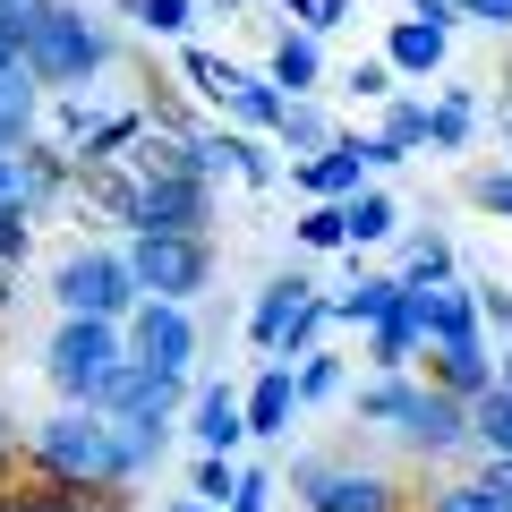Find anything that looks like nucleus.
I'll list each match as a JSON object with an SVG mask.
<instances>
[{
  "mask_svg": "<svg viewBox=\"0 0 512 512\" xmlns=\"http://www.w3.org/2000/svg\"><path fill=\"white\" fill-rule=\"evenodd\" d=\"M393 444H402L410 461H461V453H478L470 402H453V393H436V384H419V402H410V419L393 427Z\"/></svg>",
  "mask_w": 512,
  "mask_h": 512,
  "instance_id": "nucleus-9",
  "label": "nucleus"
},
{
  "mask_svg": "<svg viewBox=\"0 0 512 512\" xmlns=\"http://www.w3.org/2000/svg\"><path fill=\"white\" fill-rule=\"evenodd\" d=\"M470 205L495 214V222H512V163L504 171H470Z\"/></svg>",
  "mask_w": 512,
  "mask_h": 512,
  "instance_id": "nucleus-39",
  "label": "nucleus"
},
{
  "mask_svg": "<svg viewBox=\"0 0 512 512\" xmlns=\"http://www.w3.org/2000/svg\"><path fill=\"white\" fill-rule=\"evenodd\" d=\"M308 299H316V282H308V274H274L265 291H256V308H248V342L265 350V359H274V350H282V333H291V316L308 308Z\"/></svg>",
  "mask_w": 512,
  "mask_h": 512,
  "instance_id": "nucleus-18",
  "label": "nucleus"
},
{
  "mask_svg": "<svg viewBox=\"0 0 512 512\" xmlns=\"http://www.w3.org/2000/svg\"><path fill=\"white\" fill-rule=\"evenodd\" d=\"M333 137H342V128H333V111L308 94V103H291V111H282V137H274V146L291 154V163H308V154H325Z\"/></svg>",
  "mask_w": 512,
  "mask_h": 512,
  "instance_id": "nucleus-30",
  "label": "nucleus"
},
{
  "mask_svg": "<svg viewBox=\"0 0 512 512\" xmlns=\"http://www.w3.org/2000/svg\"><path fill=\"white\" fill-rule=\"evenodd\" d=\"M282 9V26H299V35H316L325 43L333 26H350V0H274Z\"/></svg>",
  "mask_w": 512,
  "mask_h": 512,
  "instance_id": "nucleus-37",
  "label": "nucleus"
},
{
  "mask_svg": "<svg viewBox=\"0 0 512 512\" xmlns=\"http://www.w3.org/2000/svg\"><path fill=\"white\" fill-rule=\"evenodd\" d=\"M239 402H248V436H256V444H282V436H291V419L308 410V402H299V367H274V359L248 376Z\"/></svg>",
  "mask_w": 512,
  "mask_h": 512,
  "instance_id": "nucleus-14",
  "label": "nucleus"
},
{
  "mask_svg": "<svg viewBox=\"0 0 512 512\" xmlns=\"http://www.w3.org/2000/svg\"><path fill=\"white\" fill-rule=\"evenodd\" d=\"M9 282H18V274H9V265H0V325H9V308H18V291H9Z\"/></svg>",
  "mask_w": 512,
  "mask_h": 512,
  "instance_id": "nucleus-48",
  "label": "nucleus"
},
{
  "mask_svg": "<svg viewBox=\"0 0 512 512\" xmlns=\"http://www.w3.org/2000/svg\"><path fill=\"white\" fill-rule=\"evenodd\" d=\"M205 9H214V18H239V9H248V0H205Z\"/></svg>",
  "mask_w": 512,
  "mask_h": 512,
  "instance_id": "nucleus-50",
  "label": "nucleus"
},
{
  "mask_svg": "<svg viewBox=\"0 0 512 512\" xmlns=\"http://www.w3.org/2000/svg\"><path fill=\"white\" fill-rule=\"evenodd\" d=\"M470 427H478V461H512V393L504 384L487 402H470Z\"/></svg>",
  "mask_w": 512,
  "mask_h": 512,
  "instance_id": "nucleus-32",
  "label": "nucleus"
},
{
  "mask_svg": "<svg viewBox=\"0 0 512 512\" xmlns=\"http://www.w3.org/2000/svg\"><path fill=\"white\" fill-rule=\"evenodd\" d=\"M26 248H35V222H26V214H0V265H9V274L26 265Z\"/></svg>",
  "mask_w": 512,
  "mask_h": 512,
  "instance_id": "nucleus-42",
  "label": "nucleus"
},
{
  "mask_svg": "<svg viewBox=\"0 0 512 512\" xmlns=\"http://www.w3.org/2000/svg\"><path fill=\"white\" fill-rule=\"evenodd\" d=\"M265 77H274L291 103H308L316 86H325V43L299 35V26H274V52H265Z\"/></svg>",
  "mask_w": 512,
  "mask_h": 512,
  "instance_id": "nucleus-19",
  "label": "nucleus"
},
{
  "mask_svg": "<svg viewBox=\"0 0 512 512\" xmlns=\"http://www.w3.org/2000/svg\"><path fill=\"white\" fill-rule=\"evenodd\" d=\"M504 128H512V69H504Z\"/></svg>",
  "mask_w": 512,
  "mask_h": 512,
  "instance_id": "nucleus-52",
  "label": "nucleus"
},
{
  "mask_svg": "<svg viewBox=\"0 0 512 512\" xmlns=\"http://www.w3.org/2000/svg\"><path fill=\"white\" fill-rule=\"evenodd\" d=\"M419 359H427V333H419V316H410V308H393L376 333H367V367H376V376H410Z\"/></svg>",
  "mask_w": 512,
  "mask_h": 512,
  "instance_id": "nucleus-24",
  "label": "nucleus"
},
{
  "mask_svg": "<svg viewBox=\"0 0 512 512\" xmlns=\"http://www.w3.org/2000/svg\"><path fill=\"white\" fill-rule=\"evenodd\" d=\"M350 94H359V103H393V94H402V77H393V60H350V77H342Z\"/></svg>",
  "mask_w": 512,
  "mask_h": 512,
  "instance_id": "nucleus-38",
  "label": "nucleus"
},
{
  "mask_svg": "<svg viewBox=\"0 0 512 512\" xmlns=\"http://www.w3.org/2000/svg\"><path fill=\"white\" fill-rule=\"evenodd\" d=\"M128 274L146 299H171V308H197L214 291V239H180V231H146L128 239Z\"/></svg>",
  "mask_w": 512,
  "mask_h": 512,
  "instance_id": "nucleus-7",
  "label": "nucleus"
},
{
  "mask_svg": "<svg viewBox=\"0 0 512 512\" xmlns=\"http://www.w3.org/2000/svg\"><path fill=\"white\" fill-rule=\"evenodd\" d=\"M393 308H402V274H359L350 291H333V325H359V333H376Z\"/></svg>",
  "mask_w": 512,
  "mask_h": 512,
  "instance_id": "nucleus-25",
  "label": "nucleus"
},
{
  "mask_svg": "<svg viewBox=\"0 0 512 512\" xmlns=\"http://www.w3.org/2000/svg\"><path fill=\"white\" fill-rule=\"evenodd\" d=\"M393 274L410 282V291H444V282H461V248H453V231H436V222H419V231H402L393 239Z\"/></svg>",
  "mask_w": 512,
  "mask_h": 512,
  "instance_id": "nucleus-15",
  "label": "nucleus"
},
{
  "mask_svg": "<svg viewBox=\"0 0 512 512\" xmlns=\"http://www.w3.org/2000/svg\"><path fill=\"white\" fill-rule=\"evenodd\" d=\"M495 384H504V393H512V342L495 350Z\"/></svg>",
  "mask_w": 512,
  "mask_h": 512,
  "instance_id": "nucleus-49",
  "label": "nucleus"
},
{
  "mask_svg": "<svg viewBox=\"0 0 512 512\" xmlns=\"http://www.w3.org/2000/svg\"><path fill=\"white\" fill-rule=\"evenodd\" d=\"M470 291H478V316H487V325L512 342V291H504V282H470Z\"/></svg>",
  "mask_w": 512,
  "mask_h": 512,
  "instance_id": "nucleus-44",
  "label": "nucleus"
},
{
  "mask_svg": "<svg viewBox=\"0 0 512 512\" xmlns=\"http://www.w3.org/2000/svg\"><path fill=\"white\" fill-rule=\"evenodd\" d=\"M180 146L197 154L205 180H222V171H231L239 188H274V146H265V137H248V128H205V120H188Z\"/></svg>",
  "mask_w": 512,
  "mask_h": 512,
  "instance_id": "nucleus-11",
  "label": "nucleus"
},
{
  "mask_svg": "<svg viewBox=\"0 0 512 512\" xmlns=\"http://www.w3.org/2000/svg\"><path fill=\"white\" fill-rule=\"evenodd\" d=\"M410 18H427V26H444V35H453L461 9H453V0H410Z\"/></svg>",
  "mask_w": 512,
  "mask_h": 512,
  "instance_id": "nucleus-45",
  "label": "nucleus"
},
{
  "mask_svg": "<svg viewBox=\"0 0 512 512\" xmlns=\"http://www.w3.org/2000/svg\"><path fill=\"white\" fill-rule=\"evenodd\" d=\"M291 231H299V248H308V256H342L350 248V214H342V205H308Z\"/></svg>",
  "mask_w": 512,
  "mask_h": 512,
  "instance_id": "nucleus-35",
  "label": "nucleus"
},
{
  "mask_svg": "<svg viewBox=\"0 0 512 512\" xmlns=\"http://www.w3.org/2000/svg\"><path fill=\"white\" fill-rule=\"evenodd\" d=\"M163 512H214V504H197V495H180V504H163Z\"/></svg>",
  "mask_w": 512,
  "mask_h": 512,
  "instance_id": "nucleus-51",
  "label": "nucleus"
},
{
  "mask_svg": "<svg viewBox=\"0 0 512 512\" xmlns=\"http://www.w3.org/2000/svg\"><path fill=\"white\" fill-rule=\"evenodd\" d=\"M384 60H393V77L427 86V77H444V60H453V35H444V26H427V18H393Z\"/></svg>",
  "mask_w": 512,
  "mask_h": 512,
  "instance_id": "nucleus-16",
  "label": "nucleus"
},
{
  "mask_svg": "<svg viewBox=\"0 0 512 512\" xmlns=\"http://www.w3.org/2000/svg\"><path fill=\"white\" fill-rule=\"evenodd\" d=\"M180 77H188L214 111H231V94H239V77H248V69H239V60H222V52H205V43H180Z\"/></svg>",
  "mask_w": 512,
  "mask_h": 512,
  "instance_id": "nucleus-29",
  "label": "nucleus"
},
{
  "mask_svg": "<svg viewBox=\"0 0 512 512\" xmlns=\"http://www.w3.org/2000/svg\"><path fill=\"white\" fill-rule=\"evenodd\" d=\"M52 308L60 316H94V325H128L146 308L137 274H128V248H69L52 265Z\"/></svg>",
  "mask_w": 512,
  "mask_h": 512,
  "instance_id": "nucleus-5",
  "label": "nucleus"
},
{
  "mask_svg": "<svg viewBox=\"0 0 512 512\" xmlns=\"http://www.w3.org/2000/svg\"><path fill=\"white\" fill-rule=\"evenodd\" d=\"M342 214H350V256H367V248H393V239H402V205L384 197V188H359V197H350Z\"/></svg>",
  "mask_w": 512,
  "mask_h": 512,
  "instance_id": "nucleus-28",
  "label": "nucleus"
},
{
  "mask_svg": "<svg viewBox=\"0 0 512 512\" xmlns=\"http://www.w3.org/2000/svg\"><path fill=\"white\" fill-rule=\"evenodd\" d=\"M18 461H26V436H18V419L0 410V470H18Z\"/></svg>",
  "mask_w": 512,
  "mask_h": 512,
  "instance_id": "nucleus-46",
  "label": "nucleus"
},
{
  "mask_svg": "<svg viewBox=\"0 0 512 512\" xmlns=\"http://www.w3.org/2000/svg\"><path fill=\"white\" fill-rule=\"evenodd\" d=\"M470 137H478V94L444 86L436 103H427V154H470Z\"/></svg>",
  "mask_w": 512,
  "mask_h": 512,
  "instance_id": "nucleus-26",
  "label": "nucleus"
},
{
  "mask_svg": "<svg viewBox=\"0 0 512 512\" xmlns=\"http://www.w3.org/2000/svg\"><path fill=\"white\" fill-rule=\"evenodd\" d=\"M419 512H512V478H504V461H478L470 478H444V487L427 495Z\"/></svg>",
  "mask_w": 512,
  "mask_h": 512,
  "instance_id": "nucleus-20",
  "label": "nucleus"
},
{
  "mask_svg": "<svg viewBox=\"0 0 512 512\" xmlns=\"http://www.w3.org/2000/svg\"><path fill=\"white\" fill-rule=\"evenodd\" d=\"M0 512H128V495H69V487H0Z\"/></svg>",
  "mask_w": 512,
  "mask_h": 512,
  "instance_id": "nucleus-31",
  "label": "nucleus"
},
{
  "mask_svg": "<svg viewBox=\"0 0 512 512\" xmlns=\"http://www.w3.org/2000/svg\"><path fill=\"white\" fill-rule=\"evenodd\" d=\"M359 146H367V171H393V163H410V154H427V103L393 94L384 120H376V137H359Z\"/></svg>",
  "mask_w": 512,
  "mask_h": 512,
  "instance_id": "nucleus-17",
  "label": "nucleus"
},
{
  "mask_svg": "<svg viewBox=\"0 0 512 512\" xmlns=\"http://www.w3.org/2000/svg\"><path fill=\"white\" fill-rule=\"evenodd\" d=\"M26 470H35L43 487H69V495H128L146 478L111 410H52V419L26 436Z\"/></svg>",
  "mask_w": 512,
  "mask_h": 512,
  "instance_id": "nucleus-1",
  "label": "nucleus"
},
{
  "mask_svg": "<svg viewBox=\"0 0 512 512\" xmlns=\"http://www.w3.org/2000/svg\"><path fill=\"white\" fill-rule=\"evenodd\" d=\"M128 180H137V222H128V239L146 231H180V239H214V180L197 171V154L180 146V137H154L128 154Z\"/></svg>",
  "mask_w": 512,
  "mask_h": 512,
  "instance_id": "nucleus-2",
  "label": "nucleus"
},
{
  "mask_svg": "<svg viewBox=\"0 0 512 512\" xmlns=\"http://www.w3.org/2000/svg\"><path fill=\"white\" fill-rule=\"evenodd\" d=\"M52 9H60V0H0V35H9V43H35V26L52 18Z\"/></svg>",
  "mask_w": 512,
  "mask_h": 512,
  "instance_id": "nucleus-41",
  "label": "nucleus"
},
{
  "mask_svg": "<svg viewBox=\"0 0 512 512\" xmlns=\"http://www.w3.org/2000/svg\"><path fill=\"white\" fill-rule=\"evenodd\" d=\"M504 478H512V461H504Z\"/></svg>",
  "mask_w": 512,
  "mask_h": 512,
  "instance_id": "nucleus-53",
  "label": "nucleus"
},
{
  "mask_svg": "<svg viewBox=\"0 0 512 512\" xmlns=\"http://www.w3.org/2000/svg\"><path fill=\"white\" fill-rule=\"evenodd\" d=\"M43 111H52V94L35 86V69L26 77H9V86H0V154H26L43 137Z\"/></svg>",
  "mask_w": 512,
  "mask_h": 512,
  "instance_id": "nucleus-21",
  "label": "nucleus"
},
{
  "mask_svg": "<svg viewBox=\"0 0 512 512\" xmlns=\"http://www.w3.org/2000/svg\"><path fill=\"white\" fill-rule=\"evenodd\" d=\"M120 9L146 26L154 43H188V26H197V0H120Z\"/></svg>",
  "mask_w": 512,
  "mask_h": 512,
  "instance_id": "nucleus-33",
  "label": "nucleus"
},
{
  "mask_svg": "<svg viewBox=\"0 0 512 512\" xmlns=\"http://www.w3.org/2000/svg\"><path fill=\"white\" fill-rule=\"evenodd\" d=\"M188 393H197V384H188V376H163V367L128 359L120 393H111L103 410H111V419H120V436H128V453H137V470H154V461H163L171 427L188 419Z\"/></svg>",
  "mask_w": 512,
  "mask_h": 512,
  "instance_id": "nucleus-6",
  "label": "nucleus"
},
{
  "mask_svg": "<svg viewBox=\"0 0 512 512\" xmlns=\"http://www.w3.org/2000/svg\"><path fill=\"white\" fill-rule=\"evenodd\" d=\"M128 376V325H94V316H60L43 342V384L60 410H103Z\"/></svg>",
  "mask_w": 512,
  "mask_h": 512,
  "instance_id": "nucleus-3",
  "label": "nucleus"
},
{
  "mask_svg": "<svg viewBox=\"0 0 512 512\" xmlns=\"http://www.w3.org/2000/svg\"><path fill=\"white\" fill-rule=\"evenodd\" d=\"M274 495H282V478L265 470V461H248V470H239V495H231V512H274Z\"/></svg>",
  "mask_w": 512,
  "mask_h": 512,
  "instance_id": "nucleus-40",
  "label": "nucleus"
},
{
  "mask_svg": "<svg viewBox=\"0 0 512 512\" xmlns=\"http://www.w3.org/2000/svg\"><path fill=\"white\" fill-rule=\"evenodd\" d=\"M291 188L308 205H350L359 188H376V171H367V146H359V128H342L325 154H308V163H291Z\"/></svg>",
  "mask_w": 512,
  "mask_h": 512,
  "instance_id": "nucleus-12",
  "label": "nucleus"
},
{
  "mask_svg": "<svg viewBox=\"0 0 512 512\" xmlns=\"http://www.w3.org/2000/svg\"><path fill=\"white\" fill-rule=\"evenodd\" d=\"M461 26H487V35H512V0H453Z\"/></svg>",
  "mask_w": 512,
  "mask_h": 512,
  "instance_id": "nucleus-43",
  "label": "nucleus"
},
{
  "mask_svg": "<svg viewBox=\"0 0 512 512\" xmlns=\"http://www.w3.org/2000/svg\"><path fill=\"white\" fill-rule=\"evenodd\" d=\"M120 60V43H111V26L94 18L86 0H60L52 18L35 26V43H26V69H35L43 94H94V77Z\"/></svg>",
  "mask_w": 512,
  "mask_h": 512,
  "instance_id": "nucleus-4",
  "label": "nucleus"
},
{
  "mask_svg": "<svg viewBox=\"0 0 512 512\" xmlns=\"http://www.w3.org/2000/svg\"><path fill=\"white\" fill-rule=\"evenodd\" d=\"M282 111H291V94H282L265 69L239 77V94H231V128H248V137H282Z\"/></svg>",
  "mask_w": 512,
  "mask_h": 512,
  "instance_id": "nucleus-27",
  "label": "nucleus"
},
{
  "mask_svg": "<svg viewBox=\"0 0 512 512\" xmlns=\"http://www.w3.org/2000/svg\"><path fill=\"white\" fill-rule=\"evenodd\" d=\"M427 384L453 402H487L495 393V350H427Z\"/></svg>",
  "mask_w": 512,
  "mask_h": 512,
  "instance_id": "nucleus-22",
  "label": "nucleus"
},
{
  "mask_svg": "<svg viewBox=\"0 0 512 512\" xmlns=\"http://www.w3.org/2000/svg\"><path fill=\"white\" fill-rule=\"evenodd\" d=\"M291 495L308 512H402L410 504L393 487V470H376V461H325V453L291 461Z\"/></svg>",
  "mask_w": 512,
  "mask_h": 512,
  "instance_id": "nucleus-8",
  "label": "nucleus"
},
{
  "mask_svg": "<svg viewBox=\"0 0 512 512\" xmlns=\"http://www.w3.org/2000/svg\"><path fill=\"white\" fill-rule=\"evenodd\" d=\"M188 436H197V453L239 461V444H248V402H239V384L205 376L197 393H188Z\"/></svg>",
  "mask_w": 512,
  "mask_h": 512,
  "instance_id": "nucleus-13",
  "label": "nucleus"
},
{
  "mask_svg": "<svg viewBox=\"0 0 512 512\" xmlns=\"http://www.w3.org/2000/svg\"><path fill=\"white\" fill-rule=\"evenodd\" d=\"M239 470H248V461L197 453V470H188V495H197V504H214V512H231V495H239Z\"/></svg>",
  "mask_w": 512,
  "mask_h": 512,
  "instance_id": "nucleus-36",
  "label": "nucleus"
},
{
  "mask_svg": "<svg viewBox=\"0 0 512 512\" xmlns=\"http://www.w3.org/2000/svg\"><path fill=\"white\" fill-rule=\"evenodd\" d=\"M419 384H427V376H367L359 393H350V419H359V427H384V436H393V427L410 419V402H419Z\"/></svg>",
  "mask_w": 512,
  "mask_h": 512,
  "instance_id": "nucleus-23",
  "label": "nucleus"
},
{
  "mask_svg": "<svg viewBox=\"0 0 512 512\" xmlns=\"http://www.w3.org/2000/svg\"><path fill=\"white\" fill-rule=\"evenodd\" d=\"M350 393V367H342V350H308V359H299V402H342Z\"/></svg>",
  "mask_w": 512,
  "mask_h": 512,
  "instance_id": "nucleus-34",
  "label": "nucleus"
},
{
  "mask_svg": "<svg viewBox=\"0 0 512 512\" xmlns=\"http://www.w3.org/2000/svg\"><path fill=\"white\" fill-rule=\"evenodd\" d=\"M197 350H205V333H197V308L146 299V308L128 316V359L163 367V376H197Z\"/></svg>",
  "mask_w": 512,
  "mask_h": 512,
  "instance_id": "nucleus-10",
  "label": "nucleus"
},
{
  "mask_svg": "<svg viewBox=\"0 0 512 512\" xmlns=\"http://www.w3.org/2000/svg\"><path fill=\"white\" fill-rule=\"evenodd\" d=\"M9 77H26V43H9V35H0V86H9Z\"/></svg>",
  "mask_w": 512,
  "mask_h": 512,
  "instance_id": "nucleus-47",
  "label": "nucleus"
}]
</instances>
